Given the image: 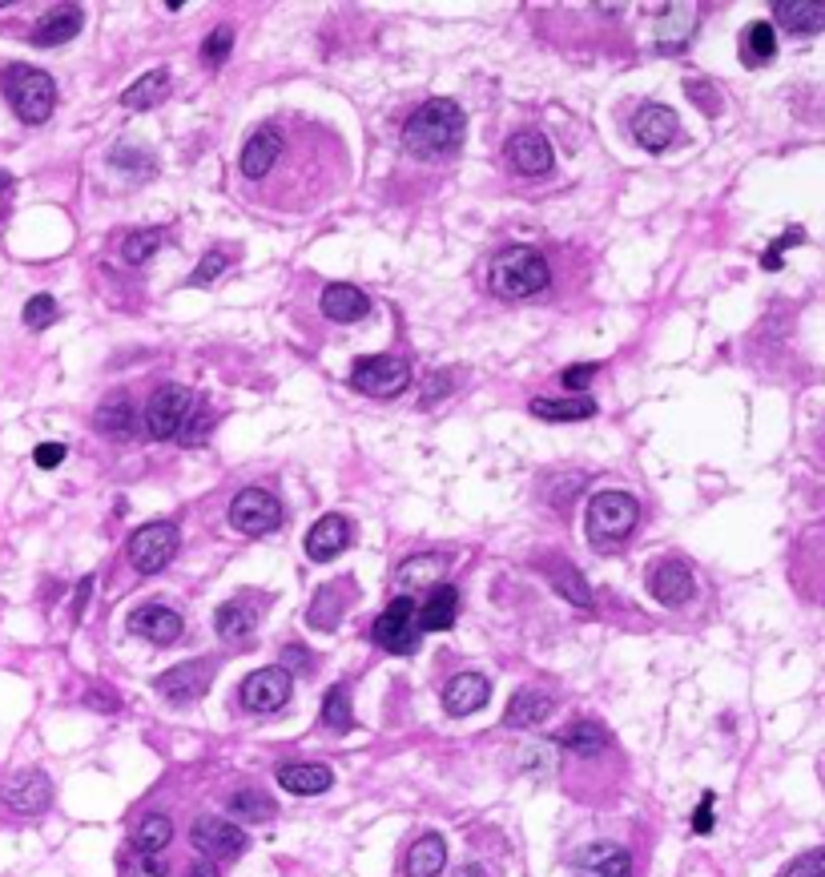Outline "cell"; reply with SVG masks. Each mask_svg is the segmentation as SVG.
I'll return each instance as SVG.
<instances>
[{
  "instance_id": "d6986e66",
  "label": "cell",
  "mask_w": 825,
  "mask_h": 877,
  "mask_svg": "<svg viewBox=\"0 0 825 877\" xmlns=\"http://www.w3.org/2000/svg\"><path fill=\"white\" fill-rule=\"evenodd\" d=\"M319 306L330 322H359V318L371 315V298L354 282H330L327 290H322Z\"/></svg>"
},
{
  "instance_id": "2e32d148",
  "label": "cell",
  "mask_w": 825,
  "mask_h": 877,
  "mask_svg": "<svg viewBox=\"0 0 825 877\" xmlns=\"http://www.w3.org/2000/svg\"><path fill=\"white\" fill-rule=\"evenodd\" d=\"M649 592L660 600V604H669V609H676V604H689L696 592V580L693 572H689V563L684 560H660L657 568L649 572Z\"/></svg>"
},
{
  "instance_id": "f6af8a7d",
  "label": "cell",
  "mask_w": 825,
  "mask_h": 877,
  "mask_svg": "<svg viewBox=\"0 0 825 877\" xmlns=\"http://www.w3.org/2000/svg\"><path fill=\"white\" fill-rule=\"evenodd\" d=\"M57 322V298L53 294H36L24 303V327L29 330H45Z\"/></svg>"
},
{
  "instance_id": "db71d44e",
  "label": "cell",
  "mask_w": 825,
  "mask_h": 877,
  "mask_svg": "<svg viewBox=\"0 0 825 877\" xmlns=\"http://www.w3.org/2000/svg\"><path fill=\"white\" fill-rule=\"evenodd\" d=\"M286 672H290V677H295V672H310V653L307 648H302V644H290V648H286Z\"/></svg>"
},
{
  "instance_id": "7402d4cb",
  "label": "cell",
  "mask_w": 825,
  "mask_h": 877,
  "mask_svg": "<svg viewBox=\"0 0 825 877\" xmlns=\"http://www.w3.org/2000/svg\"><path fill=\"white\" fill-rule=\"evenodd\" d=\"M676 129L681 125H676V113H672L669 106H645L637 113V121H632V133H637V141L649 153L664 150V145L676 138Z\"/></svg>"
},
{
  "instance_id": "7a4b0ae2",
  "label": "cell",
  "mask_w": 825,
  "mask_h": 877,
  "mask_svg": "<svg viewBox=\"0 0 825 877\" xmlns=\"http://www.w3.org/2000/svg\"><path fill=\"white\" fill-rule=\"evenodd\" d=\"M463 141V109L448 97H431L415 109L407 129H403V145L415 157H443Z\"/></svg>"
},
{
  "instance_id": "8fae6325",
  "label": "cell",
  "mask_w": 825,
  "mask_h": 877,
  "mask_svg": "<svg viewBox=\"0 0 825 877\" xmlns=\"http://www.w3.org/2000/svg\"><path fill=\"white\" fill-rule=\"evenodd\" d=\"M174 556H177V527L165 524V519L138 527V531L130 536V563L138 568V572H145V575L162 572Z\"/></svg>"
},
{
  "instance_id": "680465c9",
  "label": "cell",
  "mask_w": 825,
  "mask_h": 877,
  "mask_svg": "<svg viewBox=\"0 0 825 877\" xmlns=\"http://www.w3.org/2000/svg\"><path fill=\"white\" fill-rule=\"evenodd\" d=\"M455 877H487V869L480 866V862H468V866L455 869Z\"/></svg>"
},
{
  "instance_id": "4dcf8cb0",
  "label": "cell",
  "mask_w": 825,
  "mask_h": 877,
  "mask_svg": "<svg viewBox=\"0 0 825 877\" xmlns=\"http://www.w3.org/2000/svg\"><path fill=\"white\" fill-rule=\"evenodd\" d=\"M94 427L106 439H125L133 431V403L130 395H106L94 410Z\"/></svg>"
},
{
  "instance_id": "ee69618b",
  "label": "cell",
  "mask_w": 825,
  "mask_h": 877,
  "mask_svg": "<svg viewBox=\"0 0 825 877\" xmlns=\"http://www.w3.org/2000/svg\"><path fill=\"white\" fill-rule=\"evenodd\" d=\"M693 24H696L693 4H676V9H669V17L660 21V41H664V45H681L684 36L693 33Z\"/></svg>"
},
{
  "instance_id": "74e56055",
  "label": "cell",
  "mask_w": 825,
  "mask_h": 877,
  "mask_svg": "<svg viewBox=\"0 0 825 877\" xmlns=\"http://www.w3.org/2000/svg\"><path fill=\"white\" fill-rule=\"evenodd\" d=\"M322 725L330 733H346L354 725V709H351V692L346 684H330L327 697H322Z\"/></svg>"
},
{
  "instance_id": "ffe728a7",
  "label": "cell",
  "mask_w": 825,
  "mask_h": 877,
  "mask_svg": "<svg viewBox=\"0 0 825 877\" xmlns=\"http://www.w3.org/2000/svg\"><path fill=\"white\" fill-rule=\"evenodd\" d=\"M576 869L588 877H628L632 874V857L628 849L613 842H596V845H584L576 854Z\"/></svg>"
},
{
  "instance_id": "ab89813d",
  "label": "cell",
  "mask_w": 825,
  "mask_h": 877,
  "mask_svg": "<svg viewBox=\"0 0 825 877\" xmlns=\"http://www.w3.org/2000/svg\"><path fill=\"white\" fill-rule=\"evenodd\" d=\"M230 813L242 821H274L278 818V805H274V797H266L262 789H242V793H234V801H230Z\"/></svg>"
},
{
  "instance_id": "681fc988",
  "label": "cell",
  "mask_w": 825,
  "mask_h": 877,
  "mask_svg": "<svg viewBox=\"0 0 825 877\" xmlns=\"http://www.w3.org/2000/svg\"><path fill=\"white\" fill-rule=\"evenodd\" d=\"M781 877H825V849H810L798 862H790V869Z\"/></svg>"
},
{
  "instance_id": "836d02e7",
  "label": "cell",
  "mask_w": 825,
  "mask_h": 877,
  "mask_svg": "<svg viewBox=\"0 0 825 877\" xmlns=\"http://www.w3.org/2000/svg\"><path fill=\"white\" fill-rule=\"evenodd\" d=\"M531 415L548 423H576L596 415V403L588 395H564V398H531Z\"/></svg>"
},
{
  "instance_id": "4fadbf2b",
  "label": "cell",
  "mask_w": 825,
  "mask_h": 877,
  "mask_svg": "<svg viewBox=\"0 0 825 877\" xmlns=\"http://www.w3.org/2000/svg\"><path fill=\"white\" fill-rule=\"evenodd\" d=\"M194 845H198L206 857H222L226 862V857H238L246 849V830L234 825V821L206 813V818L194 821Z\"/></svg>"
},
{
  "instance_id": "f907efd6",
  "label": "cell",
  "mask_w": 825,
  "mask_h": 877,
  "mask_svg": "<svg viewBox=\"0 0 825 877\" xmlns=\"http://www.w3.org/2000/svg\"><path fill=\"white\" fill-rule=\"evenodd\" d=\"M798 242H802V230H785V234H781L778 242H773V246L766 250V257H761V266H766V270H778V266H781V254H785V250H790V246H798Z\"/></svg>"
},
{
  "instance_id": "f5cc1de1",
  "label": "cell",
  "mask_w": 825,
  "mask_h": 877,
  "mask_svg": "<svg viewBox=\"0 0 825 877\" xmlns=\"http://www.w3.org/2000/svg\"><path fill=\"white\" fill-rule=\"evenodd\" d=\"M33 459H36V468H45V471H53L65 459V443H41L33 451Z\"/></svg>"
},
{
  "instance_id": "1f68e13d",
  "label": "cell",
  "mask_w": 825,
  "mask_h": 877,
  "mask_svg": "<svg viewBox=\"0 0 825 877\" xmlns=\"http://www.w3.org/2000/svg\"><path fill=\"white\" fill-rule=\"evenodd\" d=\"M448 866V842L439 833H424L407 854V877H439Z\"/></svg>"
},
{
  "instance_id": "5bb4252c",
  "label": "cell",
  "mask_w": 825,
  "mask_h": 877,
  "mask_svg": "<svg viewBox=\"0 0 825 877\" xmlns=\"http://www.w3.org/2000/svg\"><path fill=\"white\" fill-rule=\"evenodd\" d=\"M0 801L12 809V813H24V818H33V813H45L48 801H53V785L41 769H24L16 772L4 789H0Z\"/></svg>"
},
{
  "instance_id": "f1b7e54d",
  "label": "cell",
  "mask_w": 825,
  "mask_h": 877,
  "mask_svg": "<svg viewBox=\"0 0 825 877\" xmlns=\"http://www.w3.org/2000/svg\"><path fill=\"white\" fill-rule=\"evenodd\" d=\"M552 713H556V701L548 697V692H540V689H519L516 697L507 701L504 721L512 728H531V725H540V721H548Z\"/></svg>"
},
{
  "instance_id": "9f6ffc18",
  "label": "cell",
  "mask_w": 825,
  "mask_h": 877,
  "mask_svg": "<svg viewBox=\"0 0 825 877\" xmlns=\"http://www.w3.org/2000/svg\"><path fill=\"white\" fill-rule=\"evenodd\" d=\"M85 701L97 704V709H118V701H113V697H109V692H106V684H97V692H89Z\"/></svg>"
},
{
  "instance_id": "6da1fadb",
  "label": "cell",
  "mask_w": 825,
  "mask_h": 877,
  "mask_svg": "<svg viewBox=\"0 0 825 877\" xmlns=\"http://www.w3.org/2000/svg\"><path fill=\"white\" fill-rule=\"evenodd\" d=\"M238 174L250 206L283 218H307L327 210L351 186V153L322 121L278 113L246 138Z\"/></svg>"
},
{
  "instance_id": "6f0895ef",
  "label": "cell",
  "mask_w": 825,
  "mask_h": 877,
  "mask_svg": "<svg viewBox=\"0 0 825 877\" xmlns=\"http://www.w3.org/2000/svg\"><path fill=\"white\" fill-rule=\"evenodd\" d=\"M89 596H94V575H85L81 584H77V612L85 609V600H89Z\"/></svg>"
},
{
  "instance_id": "9c48e42d",
  "label": "cell",
  "mask_w": 825,
  "mask_h": 877,
  "mask_svg": "<svg viewBox=\"0 0 825 877\" xmlns=\"http://www.w3.org/2000/svg\"><path fill=\"white\" fill-rule=\"evenodd\" d=\"M230 524L246 536H271L274 527H283V503L266 487H242L230 503Z\"/></svg>"
},
{
  "instance_id": "603a6c76",
  "label": "cell",
  "mask_w": 825,
  "mask_h": 877,
  "mask_svg": "<svg viewBox=\"0 0 825 877\" xmlns=\"http://www.w3.org/2000/svg\"><path fill=\"white\" fill-rule=\"evenodd\" d=\"M351 544V519L346 515H322L319 524L307 531V556L310 560H330Z\"/></svg>"
},
{
  "instance_id": "9a60e30c",
  "label": "cell",
  "mask_w": 825,
  "mask_h": 877,
  "mask_svg": "<svg viewBox=\"0 0 825 877\" xmlns=\"http://www.w3.org/2000/svg\"><path fill=\"white\" fill-rule=\"evenodd\" d=\"M507 162L519 177H543L552 169V141L543 138L540 129H519L516 138L507 141Z\"/></svg>"
},
{
  "instance_id": "d590c367",
  "label": "cell",
  "mask_w": 825,
  "mask_h": 877,
  "mask_svg": "<svg viewBox=\"0 0 825 877\" xmlns=\"http://www.w3.org/2000/svg\"><path fill=\"white\" fill-rule=\"evenodd\" d=\"M773 53H778V33H773V24L769 21L745 24V33H741V61L745 65L757 69V65L773 61Z\"/></svg>"
},
{
  "instance_id": "4316f807",
  "label": "cell",
  "mask_w": 825,
  "mask_h": 877,
  "mask_svg": "<svg viewBox=\"0 0 825 877\" xmlns=\"http://www.w3.org/2000/svg\"><path fill=\"white\" fill-rule=\"evenodd\" d=\"M278 785L295 797H319L334 785V772L327 765H315V760H298V765H283L278 769Z\"/></svg>"
},
{
  "instance_id": "8d00e7d4",
  "label": "cell",
  "mask_w": 825,
  "mask_h": 877,
  "mask_svg": "<svg viewBox=\"0 0 825 877\" xmlns=\"http://www.w3.org/2000/svg\"><path fill=\"white\" fill-rule=\"evenodd\" d=\"M548 580H552L556 592L564 600H572L580 609H592V592H588V584H584V575H580L576 568L560 563V556H552V563H548Z\"/></svg>"
},
{
  "instance_id": "484cf974",
  "label": "cell",
  "mask_w": 825,
  "mask_h": 877,
  "mask_svg": "<svg viewBox=\"0 0 825 877\" xmlns=\"http://www.w3.org/2000/svg\"><path fill=\"white\" fill-rule=\"evenodd\" d=\"M778 24L793 36H814L825 29V4L822 0H778L773 4Z\"/></svg>"
},
{
  "instance_id": "8992f818",
  "label": "cell",
  "mask_w": 825,
  "mask_h": 877,
  "mask_svg": "<svg viewBox=\"0 0 825 877\" xmlns=\"http://www.w3.org/2000/svg\"><path fill=\"white\" fill-rule=\"evenodd\" d=\"M351 386L371 398H395L411 386V366L395 354H366L351 366Z\"/></svg>"
},
{
  "instance_id": "cb8c5ba5",
  "label": "cell",
  "mask_w": 825,
  "mask_h": 877,
  "mask_svg": "<svg viewBox=\"0 0 825 877\" xmlns=\"http://www.w3.org/2000/svg\"><path fill=\"white\" fill-rule=\"evenodd\" d=\"M351 600H354L351 580H330L327 588H319V592H315V604H310V624H315V628H322V632L339 628V616L351 609Z\"/></svg>"
},
{
  "instance_id": "44dd1931",
  "label": "cell",
  "mask_w": 825,
  "mask_h": 877,
  "mask_svg": "<svg viewBox=\"0 0 825 877\" xmlns=\"http://www.w3.org/2000/svg\"><path fill=\"white\" fill-rule=\"evenodd\" d=\"M85 24V12L77 4H61V9H48L41 21L33 24V45L41 48H53V45H65L73 36L81 33Z\"/></svg>"
},
{
  "instance_id": "d6a6232c",
  "label": "cell",
  "mask_w": 825,
  "mask_h": 877,
  "mask_svg": "<svg viewBox=\"0 0 825 877\" xmlns=\"http://www.w3.org/2000/svg\"><path fill=\"white\" fill-rule=\"evenodd\" d=\"M560 749L572 753V757H601L608 749V733H604L601 721H576L560 733Z\"/></svg>"
},
{
  "instance_id": "e0dca14e",
  "label": "cell",
  "mask_w": 825,
  "mask_h": 877,
  "mask_svg": "<svg viewBox=\"0 0 825 877\" xmlns=\"http://www.w3.org/2000/svg\"><path fill=\"white\" fill-rule=\"evenodd\" d=\"M182 616H177L174 609H165V604H142V609L130 616V632L133 636H142V640L157 644V648H165V644H174L177 636H182Z\"/></svg>"
},
{
  "instance_id": "7c38bea8",
  "label": "cell",
  "mask_w": 825,
  "mask_h": 877,
  "mask_svg": "<svg viewBox=\"0 0 825 877\" xmlns=\"http://www.w3.org/2000/svg\"><path fill=\"white\" fill-rule=\"evenodd\" d=\"M290 689H295V677L286 668L278 665L258 668V672H250L242 680V704H246L250 713H278L290 701Z\"/></svg>"
},
{
  "instance_id": "bcb514c9",
  "label": "cell",
  "mask_w": 825,
  "mask_h": 877,
  "mask_svg": "<svg viewBox=\"0 0 825 877\" xmlns=\"http://www.w3.org/2000/svg\"><path fill=\"white\" fill-rule=\"evenodd\" d=\"M230 45H234V29H213L206 41H201V65H210V69H218L226 57H230Z\"/></svg>"
},
{
  "instance_id": "f546056e",
  "label": "cell",
  "mask_w": 825,
  "mask_h": 877,
  "mask_svg": "<svg viewBox=\"0 0 825 877\" xmlns=\"http://www.w3.org/2000/svg\"><path fill=\"white\" fill-rule=\"evenodd\" d=\"M448 568H451V560L448 556H415V560H407L399 568V588L403 592H419V588H439L443 584V575H448Z\"/></svg>"
},
{
  "instance_id": "d4e9b609",
  "label": "cell",
  "mask_w": 825,
  "mask_h": 877,
  "mask_svg": "<svg viewBox=\"0 0 825 877\" xmlns=\"http://www.w3.org/2000/svg\"><path fill=\"white\" fill-rule=\"evenodd\" d=\"M254 624H258V609L250 604V596L226 600L222 609L213 612V628H218V636H222L226 644H242V640H250V632H254Z\"/></svg>"
},
{
  "instance_id": "f35d334b",
  "label": "cell",
  "mask_w": 825,
  "mask_h": 877,
  "mask_svg": "<svg viewBox=\"0 0 825 877\" xmlns=\"http://www.w3.org/2000/svg\"><path fill=\"white\" fill-rule=\"evenodd\" d=\"M169 842H174V821L162 818V813H150V818L133 830V849H145V854H162Z\"/></svg>"
},
{
  "instance_id": "60d3db41",
  "label": "cell",
  "mask_w": 825,
  "mask_h": 877,
  "mask_svg": "<svg viewBox=\"0 0 825 877\" xmlns=\"http://www.w3.org/2000/svg\"><path fill=\"white\" fill-rule=\"evenodd\" d=\"M121 877H169V862L162 854H145L130 845L121 854Z\"/></svg>"
},
{
  "instance_id": "5b68a950",
  "label": "cell",
  "mask_w": 825,
  "mask_h": 877,
  "mask_svg": "<svg viewBox=\"0 0 825 877\" xmlns=\"http://www.w3.org/2000/svg\"><path fill=\"white\" fill-rule=\"evenodd\" d=\"M640 524V503L628 492H601L592 495L588 503V531L592 544L604 548V544H620L637 531Z\"/></svg>"
},
{
  "instance_id": "b9f144b4",
  "label": "cell",
  "mask_w": 825,
  "mask_h": 877,
  "mask_svg": "<svg viewBox=\"0 0 825 877\" xmlns=\"http://www.w3.org/2000/svg\"><path fill=\"white\" fill-rule=\"evenodd\" d=\"M210 427H213L210 407H206L201 398H194V407H189L186 423H182V431H177V443H182V447H201L206 439H210Z\"/></svg>"
},
{
  "instance_id": "30bf717a",
  "label": "cell",
  "mask_w": 825,
  "mask_h": 877,
  "mask_svg": "<svg viewBox=\"0 0 825 877\" xmlns=\"http://www.w3.org/2000/svg\"><path fill=\"white\" fill-rule=\"evenodd\" d=\"M375 644L378 648H387L395 656H411L419 648V621H415V604L411 596H395L383 609V616L375 621Z\"/></svg>"
},
{
  "instance_id": "7dc6e473",
  "label": "cell",
  "mask_w": 825,
  "mask_h": 877,
  "mask_svg": "<svg viewBox=\"0 0 825 877\" xmlns=\"http://www.w3.org/2000/svg\"><path fill=\"white\" fill-rule=\"evenodd\" d=\"M109 162L118 165V169H133V174H138V177L154 169V162H150V153L133 150V145H118V150L109 153Z\"/></svg>"
},
{
  "instance_id": "11a10c76",
  "label": "cell",
  "mask_w": 825,
  "mask_h": 877,
  "mask_svg": "<svg viewBox=\"0 0 825 877\" xmlns=\"http://www.w3.org/2000/svg\"><path fill=\"white\" fill-rule=\"evenodd\" d=\"M693 830H696V833H708V830H713V793H708L705 801H701V809H696Z\"/></svg>"
},
{
  "instance_id": "52a82bcc",
  "label": "cell",
  "mask_w": 825,
  "mask_h": 877,
  "mask_svg": "<svg viewBox=\"0 0 825 877\" xmlns=\"http://www.w3.org/2000/svg\"><path fill=\"white\" fill-rule=\"evenodd\" d=\"M213 677H218V656H198V660H182V665L165 668L154 680V689L169 704H194L210 692Z\"/></svg>"
},
{
  "instance_id": "83f0119b",
  "label": "cell",
  "mask_w": 825,
  "mask_h": 877,
  "mask_svg": "<svg viewBox=\"0 0 825 877\" xmlns=\"http://www.w3.org/2000/svg\"><path fill=\"white\" fill-rule=\"evenodd\" d=\"M455 616H460V592H455L451 584L431 588L427 604L415 612L419 632H443V628H451V624H455Z\"/></svg>"
},
{
  "instance_id": "94428289",
  "label": "cell",
  "mask_w": 825,
  "mask_h": 877,
  "mask_svg": "<svg viewBox=\"0 0 825 877\" xmlns=\"http://www.w3.org/2000/svg\"><path fill=\"white\" fill-rule=\"evenodd\" d=\"M4 186H9V174H4V169H0V189H4Z\"/></svg>"
},
{
  "instance_id": "e575fe53",
  "label": "cell",
  "mask_w": 825,
  "mask_h": 877,
  "mask_svg": "<svg viewBox=\"0 0 825 877\" xmlns=\"http://www.w3.org/2000/svg\"><path fill=\"white\" fill-rule=\"evenodd\" d=\"M169 97V69H150L142 73L138 81L121 94V106L125 109H154Z\"/></svg>"
},
{
  "instance_id": "ba28073f",
  "label": "cell",
  "mask_w": 825,
  "mask_h": 877,
  "mask_svg": "<svg viewBox=\"0 0 825 877\" xmlns=\"http://www.w3.org/2000/svg\"><path fill=\"white\" fill-rule=\"evenodd\" d=\"M189 407H194V395H189L182 383H165L154 391V398L145 403V435L150 439H177L182 423H186Z\"/></svg>"
},
{
  "instance_id": "3957f363",
  "label": "cell",
  "mask_w": 825,
  "mask_h": 877,
  "mask_svg": "<svg viewBox=\"0 0 825 877\" xmlns=\"http://www.w3.org/2000/svg\"><path fill=\"white\" fill-rule=\"evenodd\" d=\"M548 286V262L540 250L531 246H512L492 262V290L507 303H524L536 298Z\"/></svg>"
},
{
  "instance_id": "7bdbcfd3",
  "label": "cell",
  "mask_w": 825,
  "mask_h": 877,
  "mask_svg": "<svg viewBox=\"0 0 825 877\" xmlns=\"http://www.w3.org/2000/svg\"><path fill=\"white\" fill-rule=\"evenodd\" d=\"M162 242H165L162 230H138V234H130L121 242V257H125L130 266H142L145 257H154L157 250H162Z\"/></svg>"
},
{
  "instance_id": "91938a15",
  "label": "cell",
  "mask_w": 825,
  "mask_h": 877,
  "mask_svg": "<svg viewBox=\"0 0 825 877\" xmlns=\"http://www.w3.org/2000/svg\"><path fill=\"white\" fill-rule=\"evenodd\" d=\"M186 877H218V869H213V866H210V862H201V866H194V869H189V874H186Z\"/></svg>"
},
{
  "instance_id": "c3c4849f",
  "label": "cell",
  "mask_w": 825,
  "mask_h": 877,
  "mask_svg": "<svg viewBox=\"0 0 825 877\" xmlns=\"http://www.w3.org/2000/svg\"><path fill=\"white\" fill-rule=\"evenodd\" d=\"M226 266H230V254H222V250H210V254L198 262V270L189 274V282H194V286H210V282L218 278Z\"/></svg>"
},
{
  "instance_id": "816d5d0a",
  "label": "cell",
  "mask_w": 825,
  "mask_h": 877,
  "mask_svg": "<svg viewBox=\"0 0 825 877\" xmlns=\"http://www.w3.org/2000/svg\"><path fill=\"white\" fill-rule=\"evenodd\" d=\"M596 371H601V366H596V363L568 366V371H564V375H560V379H564L568 391H576V395H584V391H588V383H592V379H596Z\"/></svg>"
},
{
  "instance_id": "ac0fdd59",
  "label": "cell",
  "mask_w": 825,
  "mask_h": 877,
  "mask_svg": "<svg viewBox=\"0 0 825 877\" xmlns=\"http://www.w3.org/2000/svg\"><path fill=\"white\" fill-rule=\"evenodd\" d=\"M487 697H492L487 677H480V672H460V677H451V684L443 689V709H448L451 716H472L484 709Z\"/></svg>"
},
{
  "instance_id": "277c9868",
  "label": "cell",
  "mask_w": 825,
  "mask_h": 877,
  "mask_svg": "<svg viewBox=\"0 0 825 877\" xmlns=\"http://www.w3.org/2000/svg\"><path fill=\"white\" fill-rule=\"evenodd\" d=\"M4 97L24 125H41L57 109V85L45 69H33V65H12L4 73Z\"/></svg>"
}]
</instances>
